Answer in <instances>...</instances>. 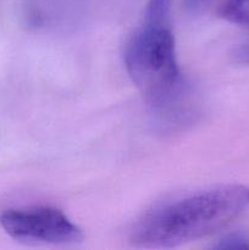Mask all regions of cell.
Wrapping results in <instances>:
<instances>
[{"mask_svg":"<svg viewBox=\"0 0 249 250\" xmlns=\"http://www.w3.org/2000/svg\"><path fill=\"white\" fill-rule=\"evenodd\" d=\"M249 210V187L221 185L156 205L133 226L136 248L168 249L204 238Z\"/></svg>","mask_w":249,"mask_h":250,"instance_id":"1","label":"cell"},{"mask_svg":"<svg viewBox=\"0 0 249 250\" xmlns=\"http://www.w3.org/2000/svg\"><path fill=\"white\" fill-rule=\"evenodd\" d=\"M220 16L237 26L249 28V0H225Z\"/></svg>","mask_w":249,"mask_h":250,"instance_id":"4","label":"cell"},{"mask_svg":"<svg viewBox=\"0 0 249 250\" xmlns=\"http://www.w3.org/2000/svg\"><path fill=\"white\" fill-rule=\"evenodd\" d=\"M211 2L212 0H183L185 9L190 15L202 14V12H204L210 6Z\"/></svg>","mask_w":249,"mask_h":250,"instance_id":"6","label":"cell"},{"mask_svg":"<svg viewBox=\"0 0 249 250\" xmlns=\"http://www.w3.org/2000/svg\"><path fill=\"white\" fill-rule=\"evenodd\" d=\"M124 65L154 111L166 120L185 117L188 85L176 59L175 37L170 22H142L124 51Z\"/></svg>","mask_w":249,"mask_h":250,"instance_id":"2","label":"cell"},{"mask_svg":"<svg viewBox=\"0 0 249 250\" xmlns=\"http://www.w3.org/2000/svg\"><path fill=\"white\" fill-rule=\"evenodd\" d=\"M0 226L12 239L26 244H75L83 232L62 211L49 207L6 210Z\"/></svg>","mask_w":249,"mask_h":250,"instance_id":"3","label":"cell"},{"mask_svg":"<svg viewBox=\"0 0 249 250\" xmlns=\"http://www.w3.org/2000/svg\"><path fill=\"white\" fill-rule=\"evenodd\" d=\"M231 56L234 62L242 63V65H249V41L236 46L232 50Z\"/></svg>","mask_w":249,"mask_h":250,"instance_id":"7","label":"cell"},{"mask_svg":"<svg viewBox=\"0 0 249 250\" xmlns=\"http://www.w3.org/2000/svg\"><path fill=\"white\" fill-rule=\"evenodd\" d=\"M216 249H249V237L241 233L227 234L214 246Z\"/></svg>","mask_w":249,"mask_h":250,"instance_id":"5","label":"cell"}]
</instances>
